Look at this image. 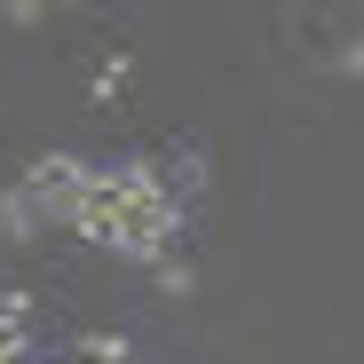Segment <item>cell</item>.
<instances>
[{"label": "cell", "mask_w": 364, "mask_h": 364, "mask_svg": "<svg viewBox=\"0 0 364 364\" xmlns=\"http://www.w3.org/2000/svg\"><path fill=\"white\" fill-rule=\"evenodd\" d=\"M0 364H24V333L16 325H0Z\"/></svg>", "instance_id": "52a82bcc"}, {"label": "cell", "mask_w": 364, "mask_h": 364, "mask_svg": "<svg viewBox=\"0 0 364 364\" xmlns=\"http://www.w3.org/2000/svg\"><path fill=\"white\" fill-rule=\"evenodd\" d=\"M16 182L40 198V214H48V222H64V230H72V214H80V198H87V182H95V166H87V159H72V151H40Z\"/></svg>", "instance_id": "6da1fadb"}, {"label": "cell", "mask_w": 364, "mask_h": 364, "mask_svg": "<svg viewBox=\"0 0 364 364\" xmlns=\"http://www.w3.org/2000/svg\"><path fill=\"white\" fill-rule=\"evenodd\" d=\"M333 72H341V80H364V32L333 48Z\"/></svg>", "instance_id": "5b68a950"}, {"label": "cell", "mask_w": 364, "mask_h": 364, "mask_svg": "<svg viewBox=\"0 0 364 364\" xmlns=\"http://www.w3.org/2000/svg\"><path fill=\"white\" fill-rule=\"evenodd\" d=\"M0 16H9L16 32H40V24H48V9H40V0H9V9H0Z\"/></svg>", "instance_id": "8992f818"}, {"label": "cell", "mask_w": 364, "mask_h": 364, "mask_svg": "<svg viewBox=\"0 0 364 364\" xmlns=\"http://www.w3.org/2000/svg\"><path fill=\"white\" fill-rule=\"evenodd\" d=\"M174 191H182V198H198V191H206V166H198V159H174V174H166V198H174Z\"/></svg>", "instance_id": "277c9868"}, {"label": "cell", "mask_w": 364, "mask_h": 364, "mask_svg": "<svg viewBox=\"0 0 364 364\" xmlns=\"http://www.w3.org/2000/svg\"><path fill=\"white\" fill-rule=\"evenodd\" d=\"M40 230H48L40 198L24 191V182H0V237H16V246H24V237H40Z\"/></svg>", "instance_id": "7a4b0ae2"}, {"label": "cell", "mask_w": 364, "mask_h": 364, "mask_svg": "<svg viewBox=\"0 0 364 364\" xmlns=\"http://www.w3.org/2000/svg\"><path fill=\"white\" fill-rule=\"evenodd\" d=\"M151 277H159V293H166V301H182V293L198 285V269H191V262H174V254H166V262H159Z\"/></svg>", "instance_id": "3957f363"}]
</instances>
